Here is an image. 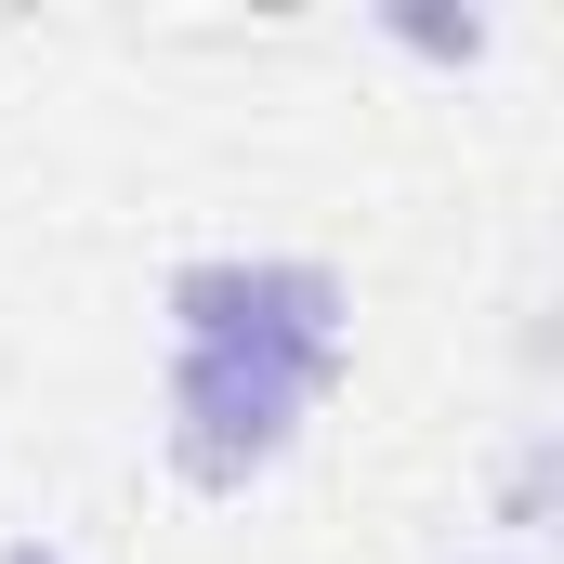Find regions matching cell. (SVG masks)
<instances>
[{
    "label": "cell",
    "mask_w": 564,
    "mask_h": 564,
    "mask_svg": "<svg viewBox=\"0 0 564 564\" xmlns=\"http://www.w3.org/2000/svg\"><path fill=\"white\" fill-rule=\"evenodd\" d=\"M158 315H171V355H250L315 394L355 368V289L315 250H197Z\"/></svg>",
    "instance_id": "6da1fadb"
},
{
    "label": "cell",
    "mask_w": 564,
    "mask_h": 564,
    "mask_svg": "<svg viewBox=\"0 0 564 564\" xmlns=\"http://www.w3.org/2000/svg\"><path fill=\"white\" fill-rule=\"evenodd\" d=\"M0 564H79V552H66V539H40V525H26V539H0Z\"/></svg>",
    "instance_id": "5b68a950"
},
{
    "label": "cell",
    "mask_w": 564,
    "mask_h": 564,
    "mask_svg": "<svg viewBox=\"0 0 564 564\" xmlns=\"http://www.w3.org/2000/svg\"><path fill=\"white\" fill-rule=\"evenodd\" d=\"M552 499H564V433L539 421L512 459H499V499H486V525H499V552H539L552 539Z\"/></svg>",
    "instance_id": "3957f363"
},
{
    "label": "cell",
    "mask_w": 564,
    "mask_h": 564,
    "mask_svg": "<svg viewBox=\"0 0 564 564\" xmlns=\"http://www.w3.org/2000/svg\"><path fill=\"white\" fill-rule=\"evenodd\" d=\"M381 40L421 53V66H486V53H499L486 13H433V0H381Z\"/></svg>",
    "instance_id": "277c9868"
},
{
    "label": "cell",
    "mask_w": 564,
    "mask_h": 564,
    "mask_svg": "<svg viewBox=\"0 0 564 564\" xmlns=\"http://www.w3.org/2000/svg\"><path fill=\"white\" fill-rule=\"evenodd\" d=\"M315 381L250 368V355H171L158 381V446H171V486L184 499H250L263 473H289V446L315 433Z\"/></svg>",
    "instance_id": "7a4b0ae2"
},
{
    "label": "cell",
    "mask_w": 564,
    "mask_h": 564,
    "mask_svg": "<svg viewBox=\"0 0 564 564\" xmlns=\"http://www.w3.org/2000/svg\"><path fill=\"white\" fill-rule=\"evenodd\" d=\"M446 564H552V552H499V539H473V552H446Z\"/></svg>",
    "instance_id": "8992f818"
}]
</instances>
